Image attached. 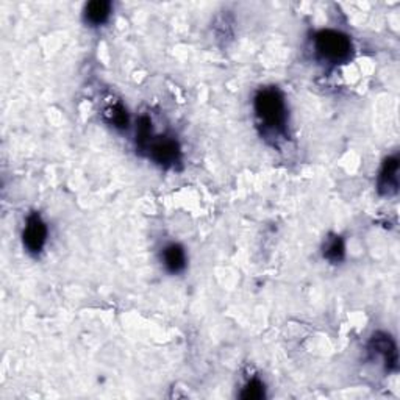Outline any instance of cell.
Wrapping results in <instances>:
<instances>
[{
  "label": "cell",
  "instance_id": "obj_8",
  "mask_svg": "<svg viewBox=\"0 0 400 400\" xmlns=\"http://www.w3.org/2000/svg\"><path fill=\"white\" fill-rule=\"evenodd\" d=\"M163 260H165V266L168 271L172 274L182 272L186 266V253L179 244L168 246L165 252H163Z\"/></svg>",
  "mask_w": 400,
  "mask_h": 400
},
{
  "label": "cell",
  "instance_id": "obj_12",
  "mask_svg": "<svg viewBox=\"0 0 400 400\" xmlns=\"http://www.w3.org/2000/svg\"><path fill=\"white\" fill-rule=\"evenodd\" d=\"M265 397V385L258 378H253L249 382L241 392V399L244 400H260Z\"/></svg>",
  "mask_w": 400,
  "mask_h": 400
},
{
  "label": "cell",
  "instance_id": "obj_9",
  "mask_svg": "<svg viewBox=\"0 0 400 400\" xmlns=\"http://www.w3.org/2000/svg\"><path fill=\"white\" fill-rule=\"evenodd\" d=\"M105 117H107L111 126L116 128H127L128 126L127 110L124 108L121 103L111 105V107L105 110Z\"/></svg>",
  "mask_w": 400,
  "mask_h": 400
},
{
  "label": "cell",
  "instance_id": "obj_10",
  "mask_svg": "<svg viewBox=\"0 0 400 400\" xmlns=\"http://www.w3.org/2000/svg\"><path fill=\"white\" fill-rule=\"evenodd\" d=\"M344 252H346V247H344L343 239H341L339 236H333V238L327 242L324 257L329 261H332V263H338V261L344 258Z\"/></svg>",
  "mask_w": 400,
  "mask_h": 400
},
{
  "label": "cell",
  "instance_id": "obj_11",
  "mask_svg": "<svg viewBox=\"0 0 400 400\" xmlns=\"http://www.w3.org/2000/svg\"><path fill=\"white\" fill-rule=\"evenodd\" d=\"M152 124L147 119V117H141L140 122H138V128H136V144L140 149H147L152 138H150V133H152Z\"/></svg>",
  "mask_w": 400,
  "mask_h": 400
},
{
  "label": "cell",
  "instance_id": "obj_4",
  "mask_svg": "<svg viewBox=\"0 0 400 400\" xmlns=\"http://www.w3.org/2000/svg\"><path fill=\"white\" fill-rule=\"evenodd\" d=\"M149 154L155 163L161 166H174L180 161V147L175 140L166 136H160L158 140H152L149 144Z\"/></svg>",
  "mask_w": 400,
  "mask_h": 400
},
{
  "label": "cell",
  "instance_id": "obj_7",
  "mask_svg": "<svg viewBox=\"0 0 400 400\" xmlns=\"http://www.w3.org/2000/svg\"><path fill=\"white\" fill-rule=\"evenodd\" d=\"M111 15V3L107 0H94L84 6V19L87 22L93 25V27H99V25L108 21Z\"/></svg>",
  "mask_w": 400,
  "mask_h": 400
},
{
  "label": "cell",
  "instance_id": "obj_2",
  "mask_svg": "<svg viewBox=\"0 0 400 400\" xmlns=\"http://www.w3.org/2000/svg\"><path fill=\"white\" fill-rule=\"evenodd\" d=\"M314 47L318 55L325 61L343 63L349 60L352 43L347 35L336 30H323L314 38Z\"/></svg>",
  "mask_w": 400,
  "mask_h": 400
},
{
  "label": "cell",
  "instance_id": "obj_1",
  "mask_svg": "<svg viewBox=\"0 0 400 400\" xmlns=\"http://www.w3.org/2000/svg\"><path fill=\"white\" fill-rule=\"evenodd\" d=\"M255 113L260 122L274 133H283L286 126L285 99L279 89H261L255 97Z\"/></svg>",
  "mask_w": 400,
  "mask_h": 400
},
{
  "label": "cell",
  "instance_id": "obj_3",
  "mask_svg": "<svg viewBox=\"0 0 400 400\" xmlns=\"http://www.w3.org/2000/svg\"><path fill=\"white\" fill-rule=\"evenodd\" d=\"M22 239L24 246L27 247L30 253H39L43 251L45 241H47V225H45L41 216L36 213L29 216L22 233Z\"/></svg>",
  "mask_w": 400,
  "mask_h": 400
},
{
  "label": "cell",
  "instance_id": "obj_6",
  "mask_svg": "<svg viewBox=\"0 0 400 400\" xmlns=\"http://www.w3.org/2000/svg\"><path fill=\"white\" fill-rule=\"evenodd\" d=\"M399 188V158L390 156L383 163L378 175V191L385 195L396 194Z\"/></svg>",
  "mask_w": 400,
  "mask_h": 400
},
{
  "label": "cell",
  "instance_id": "obj_5",
  "mask_svg": "<svg viewBox=\"0 0 400 400\" xmlns=\"http://www.w3.org/2000/svg\"><path fill=\"white\" fill-rule=\"evenodd\" d=\"M369 350L376 357H380L383 360L386 369L388 371L397 369V347L390 334L386 333L373 334L369 343Z\"/></svg>",
  "mask_w": 400,
  "mask_h": 400
}]
</instances>
